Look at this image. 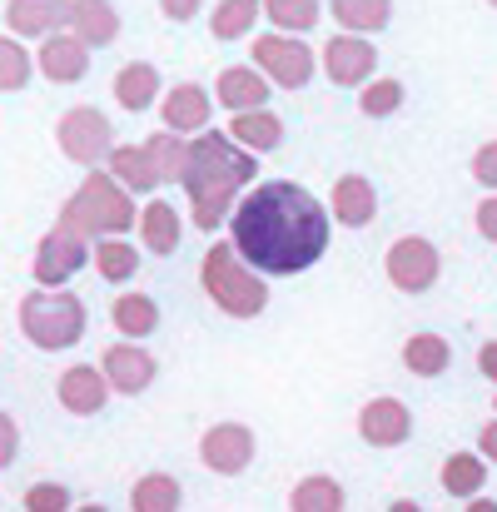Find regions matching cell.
I'll return each instance as SVG.
<instances>
[{"label": "cell", "instance_id": "obj_13", "mask_svg": "<svg viewBox=\"0 0 497 512\" xmlns=\"http://www.w3.org/2000/svg\"><path fill=\"white\" fill-rule=\"evenodd\" d=\"M358 438H363L368 448H398V443H408V438H413V413H408V403L393 398V393L368 398V403L358 408Z\"/></svg>", "mask_w": 497, "mask_h": 512}, {"label": "cell", "instance_id": "obj_6", "mask_svg": "<svg viewBox=\"0 0 497 512\" xmlns=\"http://www.w3.org/2000/svg\"><path fill=\"white\" fill-rule=\"evenodd\" d=\"M249 60L274 90H304L314 80V70H319V50L304 45L299 35H279V30L254 35L249 40Z\"/></svg>", "mask_w": 497, "mask_h": 512}, {"label": "cell", "instance_id": "obj_1", "mask_svg": "<svg viewBox=\"0 0 497 512\" xmlns=\"http://www.w3.org/2000/svg\"><path fill=\"white\" fill-rule=\"evenodd\" d=\"M229 244L264 279L309 274L333 244L329 204L299 179H264L234 204Z\"/></svg>", "mask_w": 497, "mask_h": 512}, {"label": "cell", "instance_id": "obj_47", "mask_svg": "<svg viewBox=\"0 0 497 512\" xmlns=\"http://www.w3.org/2000/svg\"><path fill=\"white\" fill-rule=\"evenodd\" d=\"M493 418H497V398H493Z\"/></svg>", "mask_w": 497, "mask_h": 512}, {"label": "cell", "instance_id": "obj_14", "mask_svg": "<svg viewBox=\"0 0 497 512\" xmlns=\"http://www.w3.org/2000/svg\"><path fill=\"white\" fill-rule=\"evenodd\" d=\"M75 0H5V35L15 40H45L70 30Z\"/></svg>", "mask_w": 497, "mask_h": 512}, {"label": "cell", "instance_id": "obj_9", "mask_svg": "<svg viewBox=\"0 0 497 512\" xmlns=\"http://www.w3.org/2000/svg\"><path fill=\"white\" fill-rule=\"evenodd\" d=\"M85 264H90V239H80V234H70V229L55 224L50 234H40L35 259H30V274H35L40 289H65Z\"/></svg>", "mask_w": 497, "mask_h": 512}, {"label": "cell", "instance_id": "obj_37", "mask_svg": "<svg viewBox=\"0 0 497 512\" xmlns=\"http://www.w3.org/2000/svg\"><path fill=\"white\" fill-rule=\"evenodd\" d=\"M20 503H25V512H75V498L65 483H30Z\"/></svg>", "mask_w": 497, "mask_h": 512}, {"label": "cell", "instance_id": "obj_46", "mask_svg": "<svg viewBox=\"0 0 497 512\" xmlns=\"http://www.w3.org/2000/svg\"><path fill=\"white\" fill-rule=\"evenodd\" d=\"M75 512H110V508H105V503H80Z\"/></svg>", "mask_w": 497, "mask_h": 512}, {"label": "cell", "instance_id": "obj_8", "mask_svg": "<svg viewBox=\"0 0 497 512\" xmlns=\"http://www.w3.org/2000/svg\"><path fill=\"white\" fill-rule=\"evenodd\" d=\"M383 274H388V284L398 294H428L438 284V274H443V254L423 234H398L388 244V254H383Z\"/></svg>", "mask_w": 497, "mask_h": 512}, {"label": "cell", "instance_id": "obj_20", "mask_svg": "<svg viewBox=\"0 0 497 512\" xmlns=\"http://www.w3.org/2000/svg\"><path fill=\"white\" fill-rule=\"evenodd\" d=\"M160 90H165V80L150 60H130L115 70V105L130 115H145L150 105H160Z\"/></svg>", "mask_w": 497, "mask_h": 512}, {"label": "cell", "instance_id": "obj_48", "mask_svg": "<svg viewBox=\"0 0 497 512\" xmlns=\"http://www.w3.org/2000/svg\"><path fill=\"white\" fill-rule=\"evenodd\" d=\"M488 5H493V10H497V0H488Z\"/></svg>", "mask_w": 497, "mask_h": 512}, {"label": "cell", "instance_id": "obj_41", "mask_svg": "<svg viewBox=\"0 0 497 512\" xmlns=\"http://www.w3.org/2000/svg\"><path fill=\"white\" fill-rule=\"evenodd\" d=\"M160 10H165V20H174V25H189L199 15V0H160Z\"/></svg>", "mask_w": 497, "mask_h": 512}, {"label": "cell", "instance_id": "obj_29", "mask_svg": "<svg viewBox=\"0 0 497 512\" xmlns=\"http://www.w3.org/2000/svg\"><path fill=\"white\" fill-rule=\"evenodd\" d=\"M289 512H348V493L333 473H304L289 493Z\"/></svg>", "mask_w": 497, "mask_h": 512}, {"label": "cell", "instance_id": "obj_12", "mask_svg": "<svg viewBox=\"0 0 497 512\" xmlns=\"http://www.w3.org/2000/svg\"><path fill=\"white\" fill-rule=\"evenodd\" d=\"M209 115H214V95L204 85H194V80H179L174 90L160 95V125H165L169 135H179V140L204 135L209 130Z\"/></svg>", "mask_w": 497, "mask_h": 512}, {"label": "cell", "instance_id": "obj_7", "mask_svg": "<svg viewBox=\"0 0 497 512\" xmlns=\"http://www.w3.org/2000/svg\"><path fill=\"white\" fill-rule=\"evenodd\" d=\"M55 145H60V155L70 160V165H80V170H105V160H110V150H115V130H110V120H105V110H95V105H70L60 120H55Z\"/></svg>", "mask_w": 497, "mask_h": 512}, {"label": "cell", "instance_id": "obj_44", "mask_svg": "<svg viewBox=\"0 0 497 512\" xmlns=\"http://www.w3.org/2000/svg\"><path fill=\"white\" fill-rule=\"evenodd\" d=\"M388 512H423V503H413V498H398V503H388Z\"/></svg>", "mask_w": 497, "mask_h": 512}, {"label": "cell", "instance_id": "obj_10", "mask_svg": "<svg viewBox=\"0 0 497 512\" xmlns=\"http://www.w3.org/2000/svg\"><path fill=\"white\" fill-rule=\"evenodd\" d=\"M259 453V438L249 423H214L199 433V463L219 478H239Z\"/></svg>", "mask_w": 497, "mask_h": 512}, {"label": "cell", "instance_id": "obj_11", "mask_svg": "<svg viewBox=\"0 0 497 512\" xmlns=\"http://www.w3.org/2000/svg\"><path fill=\"white\" fill-rule=\"evenodd\" d=\"M100 373L110 383V393H125V398H140L155 378H160V358L145 348V343H110L100 353Z\"/></svg>", "mask_w": 497, "mask_h": 512}, {"label": "cell", "instance_id": "obj_27", "mask_svg": "<svg viewBox=\"0 0 497 512\" xmlns=\"http://www.w3.org/2000/svg\"><path fill=\"white\" fill-rule=\"evenodd\" d=\"M403 368H408L413 378H438V373L453 368V343L443 339V334H433V329L408 334V339H403Z\"/></svg>", "mask_w": 497, "mask_h": 512}, {"label": "cell", "instance_id": "obj_40", "mask_svg": "<svg viewBox=\"0 0 497 512\" xmlns=\"http://www.w3.org/2000/svg\"><path fill=\"white\" fill-rule=\"evenodd\" d=\"M473 224H478V234H483L488 244H497V194H488V199L478 204V214H473Z\"/></svg>", "mask_w": 497, "mask_h": 512}, {"label": "cell", "instance_id": "obj_19", "mask_svg": "<svg viewBox=\"0 0 497 512\" xmlns=\"http://www.w3.org/2000/svg\"><path fill=\"white\" fill-rule=\"evenodd\" d=\"M329 219L338 229H368L378 219V189L368 184V174H338L333 179Z\"/></svg>", "mask_w": 497, "mask_h": 512}, {"label": "cell", "instance_id": "obj_23", "mask_svg": "<svg viewBox=\"0 0 497 512\" xmlns=\"http://www.w3.org/2000/svg\"><path fill=\"white\" fill-rule=\"evenodd\" d=\"M224 135H229L239 150H249V155L259 160V155H269V150L284 145V120H279L274 110H249V115H234Z\"/></svg>", "mask_w": 497, "mask_h": 512}, {"label": "cell", "instance_id": "obj_15", "mask_svg": "<svg viewBox=\"0 0 497 512\" xmlns=\"http://www.w3.org/2000/svg\"><path fill=\"white\" fill-rule=\"evenodd\" d=\"M319 65H324V75L333 85H368L373 70H378V50L363 35H333L319 50Z\"/></svg>", "mask_w": 497, "mask_h": 512}, {"label": "cell", "instance_id": "obj_3", "mask_svg": "<svg viewBox=\"0 0 497 512\" xmlns=\"http://www.w3.org/2000/svg\"><path fill=\"white\" fill-rule=\"evenodd\" d=\"M55 224L70 229V234H80V239H90V244L95 239H125L140 224V204H135V194H125L105 170H90L80 179V189L60 204Z\"/></svg>", "mask_w": 497, "mask_h": 512}, {"label": "cell", "instance_id": "obj_28", "mask_svg": "<svg viewBox=\"0 0 497 512\" xmlns=\"http://www.w3.org/2000/svg\"><path fill=\"white\" fill-rule=\"evenodd\" d=\"M438 483H443L448 498L473 503V498H483V488H488V463H483L478 453H448L443 468H438Z\"/></svg>", "mask_w": 497, "mask_h": 512}, {"label": "cell", "instance_id": "obj_32", "mask_svg": "<svg viewBox=\"0 0 497 512\" xmlns=\"http://www.w3.org/2000/svg\"><path fill=\"white\" fill-rule=\"evenodd\" d=\"M184 488L174 473H140L130 488V512H179Z\"/></svg>", "mask_w": 497, "mask_h": 512}, {"label": "cell", "instance_id": "obj_21", "mask_svg": "<svg viewBox=\"0 0 497 512\" xmlns=\"http://www.w3.org/2000/svg\"><path fill=\"white\" fill-rule=\"evenodd\" d=\"M140 244L150 249V254H160L169 259L174 249H179V239H184V219H179V209L169 204V199H150V204H140Z\"/></svg>", "mask_w": 497, "mask_h": 512}, {"label": "cell", "instance_id": "obj_45", "mask_svg": "<svg viewBox=\"0 0 497 512\" xmlns=\"http://www.w3.org/2000/svg\"><path fill=\"white\" fill-rule=\"evenodd\" d=\"M463 512H497V503H493V498H473Z\"/></svg>", "mask_w": 497, "mask_h": 512}, {"label": "cell", "instance_id": "obj_34", "mask_svg": "<svg viewBox=\"0 0 497 512\" xmlns=\"http://www.w3.org/2000/svg\"><path fill=\"white\" fill-rule=\"evenodd\" d=\"M264 15L279 35H304L319 25L324 15V0H264Z\"/></svg>", "mask_w": 497, "mask_h": 512}, {"label": "cell", "instance_id": "obj_33", "mask_svg": "<svg viewBox=\"0 0 497 512\" xmlns=\"http://www.w3.org/2000/svg\"><path fill=\"white\" fill-rule=\"evenodd\" d=\"M145 155H150V165L160 174V184H184V170H189V140H179V135H169V130H155L150 140H145Z\"/></svg>", "mask_w": 497, "mask_h": 512}, {"label": "cell", "instance_id": "obj_18", "mask_svg": "<svg viewBox=\"0 0 497 512\" xmlns=\"http://www.w3.org/2000/svg\"><path fill=\"white\" fill-rule=\"evenodd\" d=\"M274 85L254 70V65H224L214 80V105H224L229 115H249V110H269Z\"/></svg>", "mask_w": 497, "mask_h": 512}, {"label": "cell", "instance_id": "obj_39", "mask_svg": "<svg viewBox=\"0 0 497 512\" xmlns=\"http://www.w3.org/2000/svg\"><path fill=\"white\" fill-rule=\"evenodd\" d=\"M20 458V423L10 413H0V473Z\"/></svg>", "mask_w": 497, "mask_h": 512}, {"label": "cell", "instance_id": "obj_31", "mask_svg": "<svg viewBox=\"0 0 497 512\" xmlns=\"http://www.w3.org/2000/svg\"><path fill=\"white\" fill-rule=\"evenodd\" d=\"M264 15V0H219L209 10V35L214 40H249Z\"/></svg>", "mask_w": 497, "mask_h": 512}, {"label": "cell", "instance_id": "obj_43", "mask_svg": "<svg viewBox=\"0 0 497 512\" xmlns=\"http://www.w3.org/2000/svg\"><path fill=\"white\" fill-rule=\"evenodd\" d=\"M478 373H483L488 383H497V339H488L478 348Z\"/></svg>", "mask_w": 497, "mask_h": 512}, {"label": "cell", "instance_id": "obj_5", "mask_svg": "<svg viewBox=\"0 0 497 512\" xmlns=\"http://www.w3.org/2000/svg\"><path fill=\"white\" fill-rule=\"evenodd\" d=\"M85 324H90L85 299L70 294V289H30L20 299V334L35 348H45V353L75 348L85 339Z\"/></svg>", "mask_w": 497, "mask_h": 512}, {"label": "cell", "instance_id": "obj_16", "mask_svg": "<svg viewBox=\"0 0 497 512\" xmlns=\"http://www.w3.org/2000/svg\"><path fill=\"white\" fill-rule=\"evenodd\" d=\"M55 398H60L65 413L95 418V413L110 408V383H105L100 363H70V368L60 373V383H55Z\"/></svg>", "mask_w": 497, "mask_h": 512}, {"label": "cell", "instance_id": "obj_36", "mask_svg": "<svg viewBox=\"0 0 497 512\" xmlns=\"http://www.w3.org/2000/svg\"><path fill=\"white\" fill-rule=\"evenodd\" d=\"M30 75H35V55H30L15 35H0V95L25 90Z\"/></svg>", "mask_w": 497, "mask_h": 512}, {"label": "cell", "instance_id": "obj_26", "mask_svg": "<svg viewBox=\"0 0 497 512\" xmlns=\"http://www.w3.org/2000/svg\"><path fill=\"white\" fill-rule=\"evenodd\" d=\"M70 35H80L90 50L115 45V40H120V10H115L110 0H75V10H70Z\"/></svg>", "mask_w": 497, "mask_h": 512}, {"label": "cell", "instance_id": "obj_2", "mask_svg": "<svg viewBox=\"0 0 497 512\" xmlns=\"http://www.w3.org/2000/svg\"><path fill=\"white\" fill-rule=\"evenodd\" d=\"M259 160L249 150H239L224 130H204L189 140V170H184V194H189V219L214 234L234 204L244 199V189L254 184Z\"/></svg>", "mask_w": 497, "mask_h": 512}, {"label": "cell", "instance_id": "obj_25", "mask_svg": "<svg viewBox=\"0 0 497 512\" xmlns=\"http://www.w3.org/2000/svg\"><path fill=\"white\" fill-rule=\"evenodd\" d=\"M105 174H110L125 194H155V189H160V174L150 165L145 145H115L110 160H105Z\"/></svg>", "mask_w": 497, "mask_h": 512}, {"label": "cell", "instance_id": "obj_4", "mask_svg": "<svg viewBox=\"0 0 497 512\" xmlns=\"http://www.w3.org/2000/svg\"><path fill=\"white\" fill-rule=\"evenodd\" d=\"M199 289L209 294V304L229 319H259L269 309V284L264 274H254L229 239H214L199 259Z\"/></svg>", "mask_w": 497, "mask_h": 512}, {"label": "cell", "instance_id": "obj_24", "mask_svg": "<svg viewBox=\"0 0 497 512\" xmlns=\"http://www.w3.org/2000/svg\"><path fill=\"white\" fill-rule=\"evenodd\" d=\"M329 15L338 20V35L373 40L378 30L393 25V0H329Z\"/></svg>", "mask_w": 497, "mask_h": 512}, {"label": "cell", "instance_id": "obj_42", "mask_svg": "<svg viewBox=\"0 0 497 512\" xmlns=\"http://www.w3.org/2000/svg\"><path fill=\"white\" fill-rule=\"evenodd\" d=\"M478 458H483V463H497V418L478 428Z\"/></svg>", "mask_w": 497, "mask_h": 512}, {"label": "cell", "instance_id": "obj_17", "mask_svg": "<svg viewBox=\"0 0 497 512\" xmlns=\"http://www.w3.org/2000/svg\"><path fill=\"white\" fill-rule=\"evenodd\" d=\"M35 70H40L45 80H55V85H75V80L90 75V45H85L80 35H70V30L45 35L40 50H35Z\"/></svg>", "mask_w": 497, "mask_h": 512}, {"label": "cell", "instance_id": "obj_38", "mask_svg": "<svg viewBox=\"0 0 497 512\" xmlns=\"http://www.w3.org/2000/svg\"><path fill=\"white\" fill-rule=\"evenodd\" d=\"M473 179H478L488 194H497V140L478 145V155H473Z\"/></svg>", "mask_w": 497, "mask_h": 512}, {"label": "cell", "instance_id": "obj_30", "mask_svg": "<svg viewBox=\"0 0 497 512\" xmlns=\"http://www.w3.org/2000/svg\"><path fill=\"white\" fill-rule=\"evenodd\" d=\"M90 259H95V274L105 284H130L140 274V249L130 239H95L90 244Z\"/></svg>", "mask_w": 497, "mask_h": 512}, {"label": "cell", "instance_id": "obj_22", "mask_svg": "<svg viewBox=\"0 0 497 512\" xmlns=\"http://www.w3.org/2000/svg\"><path fill=\"white\" fill-rule=\"evenodd\" d=\"M110 324L120 329L125 343H145L160 329V304H155L150 294H140V289H125V294H115V304H110Z\"/></svg>", "mask_w": 497, "mask_h": 512}, {"label": "cell", "instance_id": "obj_35", "mask_svg": "<svg viewBox=\"0 0 497 512\" xmlns=\"http://www.w3.org/2000/svg\"><path fill=\"white\" fill-rule=\"evenodd\" d=\"M403 80H393V75H373L363 90H358V110L368 115V120H388V115H398L403 110Z\"/></svg>", "mask_w": 497, "mask_h": 512}]
</instances>
